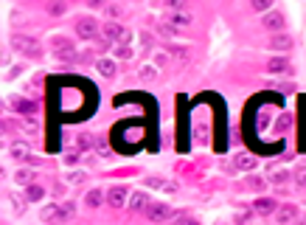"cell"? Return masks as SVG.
<instances>
[{"label": "cell", "mask_w": 306, "mask_h": 225, "mask_svg": "<svg viewBox=\"0 0 306 225\" xmlns=\"http://www.w3.org/2000/svg\"><path fill=\"white\" fill-rule=\"evenodd\" d=\"M101 200H104V194H101L99 189H93V192H87L85 203L90 205V209H99V205H101Z\"/></svg>", "instance_id": "ffe728a7"}, {"label": "cell", "mask_w": 306, "mask_h": 225, "mask_svg": "<svg viewBox=\"0 0 306 225\" xmlns=\"http://www.w3.org/2000/svg\"><path fill=\"white\" fill-rule=\"evenodd\" d=\"M68 183L79 186V183H85V175H82V172H70V175H68Z\"/></svg>", "instance_id": "83f0119b"}, {"label": "cell", "mask_w": 306, "mask_h": 225, "mask_svg": "<svg viewBox=\"0 0 306 225\" xmlns=\"http://www.w3.org/2000/svg\"><path fill=\"white\" fill-rule=\"evenodd\" d=\"M166 23H169L171 28H185V26L194 23V17H191L188 11H171V14L166 17Z\"/></svg>", "instance_id": "7c38bea8"}, {"label": "cell", "mask_w": 306, "mask_h": 225, "mask_svg": "<svg viewBox=\"0 0 306 225\" xmlns=\"http://www.w3.org/2000/svg\"><path fill=\"white\" fill-rule=\"evenodd\" d=\"M278 205H281V203H275L273 197H259V200H253V211H256V214H261V217L275 214V211H278Z\"/></svg>", "instance_id": "9c48e42d"}, {"label": "cell", "mask_w": 306, "mask_h": 225, "mask_svg": "<svg viewBox=\"0 0 306 225\" xmlns=\"http://www.w3.org/2000/svg\"><path fill=\"white\" fill-rule=\"evenodd\" d=\"M233 166L250 172V169H256V158H253V155H247V152H239V155L233 158Z\"/></svg>", "instance_id": "2e32d148"}, {"label": "cell", "mask_w": 306, "mask_h": 225, "mask_svg": "<svg viewBox=\"0 0 306 225\" xmlns=\"http://www.w3.org/2000/svg\"><path fill=\"white\" fill-rule=\"evenodd\" d=\"M155 189H163V192H177V183H171V180H149Z\"/></svg>", "instance_id": "7402d4cb"}, {"label": "cell", "mask_w": 306, "mask_h": 225, "mask_svg": "<svg viewBox=\"0 0 306 225\" xmlns=\"http://www.w3.org/2000/svg\"><path fill=\"white\" fill-rule=\"evenodd\" d=\"M95 70H99L104 79H112V76H116V62H112V59H99V62H95Z\"/></svg>", "instance_id": "e0dca14e"}, {"label": "cell", "mask_w": 306, "mask_h": 225, "mask_svg": "<svg viewBox=\"0 0 306 225\" xmlns=\"http://www.w3.org/2000/svg\"><path fill=\"white\" fill-rule=\"evenodd\" d=\"M65 163H68V166H76V163H79V152H76V149L70 152L68 149V152H65Z\"/></svg>", "instance_id": "4316f807"}, {"label": "cell", "mask_w": 306, "mask_h": 225, "mask_svg": "<svg viewBox=\"0 0 306 225\" xmlns=\"http://www.w3.org/2000/svg\"><path fill=\"white\" fill-rule=\"evenodd\" d=\"M127 197H129L127 186H112L110 192H107V203H110L112 209H124V205H129Z\"/></svg>", "instance_id": "5b68a950"}, {"label": "cell", "mask_w": 306, "mask_h": 225, "mask_svg": "<svg viewBox=\"0 0 306 225\" xmlns=\"http://www.w3.org/2000/svg\"><path fill=\"white\" fill-rule=\"evenodd\" d=\"M261 26L267 28V31L278 34L281 28H284V17H281L278 11H267V14H264V23H261Z\"/></svg>", "instance_id": "4fadbf2b"}, {"label": "cell", "mask_w": 306, "mask_h": 225, "mask_svg": "<svg viewBox=\"0 0 306 225\" xmlns=\"http://www.w3.org/2000/svg\"><path fill=\"white\" fill-rule=\"evenodd\" d=\"M43 220L45 222H65V220H68V214H65V209H62V205H45V209H43Z\"/></svg>", "instance_id": "30bf717a"}, {"label": "cell", "mask_w": 306, "mask_h": 225, "mask_svg": "<svg viewBox=\"0 0 306 225\" xmlns=\"http://www.w3.org/2000/svg\"><path fill=\"white\" fill-rule=\"evenodd\" d=\"M166 3H169V9H171V11H183L185 0H166Z\"/></svg>", "instance_id": "f546056e"}, {"label": "cell", "mask_w": 306, "mask_h": 225, "mask_svg": "<svg viewBox=\"0 0 306 225\" xmlns=\"http://www.w3.org/2000/svg\"><path fill=\"white\" fill-rule=\"evenodd\" d=\"M149 205H152V200H149L146 192H135V194H132V200H129V209L132 211H146Z\"/></svg>", "instance_id": "5bb4252c"}, {"label": "cell", "mask_w": 306, "mask_h": 225, "mask_svg": "<svg viewBox=\"0 0 306 225\" xmlns=\"http://www.w3.org/2000/svg\"><path fill=\"white\" fill-rule=\"evenodd\" d=\"M267 45H270L273 51H281V54H286V51H290L295 43H292V37H290V34L278 31V34H273V37H270V43H267Z\"/></svg>", "instance_id": "ba28073f"}, {"label": "cell", "mask_w": 306, "mask_h": 225, "mask_svg": "<svg viewBox=\"0 0 306 225\" xmlns=\"http://www.w3.org/2000/svg\"><path fill=\"white\" fill-rule=\"evenodd\" d=\"M169 51H171L177 59H188V48H185V45H169Z\"/></svg>", "instance_id": "cb8c5ba5"}, {"label": "cell", "mask_w": 306, "mask_h": 225, "mask_svg": "<svg viewBox=\"0 0 306 225\" xmlns=\"http://www.w3.org/2000/svg\"><path fill=\"white\" fill-rule=\"evenodd\" d=\"M286 127H290V116H281V121L275 124V129L281 133V129H286Z\"/></svg>", "instance_id": "d6a6232c"}, {"label": "cell", "mask_w": 306, "mask_h": 225, "mask_svg": "<svg viewBox=\"0 0 306 225\" xmlns=\"http://www.w3.org/2000/svg\"><path fill=\"white\" fill-rule=\"evenodd\" d=\"M116 54H118V57H124V59H127V57L132 54V51H129V48H116Z\"/></svg>", "instance_id": "836d02e7"}, {"label": "cell", "mask_w": 306, "mask_h": 225, "mask_svg": "<svg viewBox=\"0 0 306 225\" xmlns=\"http://www.w3.org/2000/svg\"><path fill=\"white\" fill-rule=\"evenodd\" d=\"M11 45H14V51H17V54H23V57H31V59L43 57V48H40V43L34 37L14 34V37H11Z\"/></svg>", "instance_id": "6da1fadb"}, {"label": "cell", "mask_w": 306, "mask_h": 225, "mask_svg": "<svg viewBox=\"0 0 306 225\" xmlns=\"http://www.w3.org/2000/svg\"><path fill=\"white\" fill-rule=\"evenodd\" d=\"M76 34H79L82 40H95L99 37V23H95L93 17H79V20H76Z\"/></svg>", "instance_id": "3957f363"}, {"label": "cell", "mask_w": 306, "mask_h": 225, "mask_svg": "<svg viewBox=\"0 0 306 225\" xmlns=\"http://www.w3.org/2000/svg\"><path fill=\"white\" fill-rule=\"evenodd\" d=\"M295 183H298V189H306V169L295 172Z\"/></svg>", "instance_id": "f1b7e54d"}, {"label": "cell", "mask_w": 306, "mask_h": 225, "mask_svg": "<svg viewBox=\"0 0 306 225\" xmlns=\"http://www.w3.org/2000/svg\"><path fill=\"white\" fill-rule=\"evenodd\" d=\"M101 31H104V37L110 40V43H121V45H127L129 40H132L129 28H127V26H121V23H104V26H101Z\"/></svg>", "instance_id": "7a4b0ae2"}, {"label": "cell", "mask_w": 306, "mask_h": 225, "mask_svg": "<svg viewBox=\"0 0 306 225\" xmlns=\"http://www.w3.org/2000/svg\"><path fill=\"white\" fill-rule=\"evenodd\" d=\"M298 220V205L295 203H281L278 211H275V222L278 225H292Z\"/></svg>", "instance_id": "277c9868"}, {"label": "cell", "mask_w": 306, "mask_h": 225, "mask_svg": "<svg viewBox=\"0 0 306 225\" xmlns=\"http://www.w3.org/2000/svg\"><path fill=\"white\" fill-rule=\"evenodd\" d=\"M250 6H253L256 11H270L273 9V0H250Z\"/></svg>", "instance_id": "603a6c76"}, {"label": "cell", "mask_w": 306, "mask_h": 225, "mask_svg": "<svg viewBox=\"0 0 306 225\" xmlns=\"http://www.w3.org/2000/svg\"><path fill=\"white\" fill-rule=\"evenodd\" d=\"M34 177H31V172H26V169H20L17 172V183H23V186H28V183H31Z\"/></svg>", "instance_id": "484cf974"}, {"label": "cell", "mask_w": 306, "mask_h": 225, "mask_svg": "<svg viewBox=\"0 0 306 225\" xmlns=\"http://www.w3.org/2000/svg\"><path fill=\"white\" fill-rule=\"evenodd\" d=\"M9 155L14 158V161H20V163L23 161H31V158H34L31 149H28V144H23V141H14V144L9 146Z\"/></svg>", "instance_id": "8fae6325"}, {"label": "cell", "mask_w": 306, "mask_h": 225, "mask_svg": "<svg viewBox=\"0 0 306 225\" xmlns=\"http://www.w3.org/2000/svg\"><path fill=\"white\" fill-rule=\"evenodd\" d=\"M138 76H141V82H155L158 79V68H155V65H143V68L138 70Z\"/></svg>", "instance_id": "ac0fdd59"}, {"label": "cell", "mask_w": 306, "mask_h": 225, "mask_svg": "<svg viewBox=\"0 0 306 225\" xmlns=\"http://www.w3.org/2000/svg\"><path fill=\"white\" fill-rule=\"evenodd\" d=\"M43 189H40L37 186V183H28V186H26V200H31V203H37V200H43Z\"/></svg>", "instance_id": "d6986e66"}, {"label": "cell", "mask_w": 306, "mask_h": 225, "mask_svg": "<svg viewBox=\"0 0 306 225\" xmlns=\"http://www.w3.org/2000/svg\"><path fill=\"white\" fill-rule=\"evenodd\" d=\"M180 225H197L194 220H183V222H180Z\"/></svg>", "instance_id": "e575fe53"}, {"label": "cell", "mask_w": 306, "mask_h": 225, "mask_svg": "<svg viewBox=\"0 0 306 225\" xmlns=\"http://www.w3.org/2000/svg\"><path fill=\"white\" fill-rule=\"evenodd\" d=\"M65 9H68L65 0H51V3H48V11H51V14H65Z\"/></svg>", "instance_id": "44dd1931"}, {"label": "cell", "mask_w": 306, "mask_h": 225, "mask_svg": "<svg viewBox=\"0 0 306 225\" xmlns=\"http://www.w3.org/2000/svg\"><path fill=\"white\" fill-rule=\"evenodd\" d=\"M295 225H306V214H303V217H301V220H298Z\"/></svg>", "instance_id": "d590c367"}, {"label": "cell", "mask_w": 306, "mask_h": 225, "mask_svg": "<svg viewBox=\"0 0 306 225\" xmlns=\"http://www.w3.org/2000/svg\"><path fill=\"white\" fill-rule=\"evenodd\" d=\"M146 217H149V222H163V220L171 217V209L166 203H152L146 209Z\"/></svg>", "instance_id": "52a82bcc"}, {"label": "cell", "mask_w": 306, "mask_h": 225, "mask_svg": "<svg viewBox=\"0 0 306 225\" xmlns=\"http://www.w3.org/2000/svg\"><path fill=\"white\" fill-rule=\"evenodd\" d=\"M53 57L62 59V62H70V59L76 57L73 43H70V40H56V43H53Z\"/></svg>", "instance_id": "8992f818"}, {"label": "cell", "mask_w": 306, "mask_h": 225, "mask_svg": "<svg viewBox=\"0 0 306 225\" xmlns=\"http://www.w3.org/2000/svg\"><path fill=\"white\" fill-rule=\"evenodd\" d=\"M267 70H270V73H290L292 65L286 62L284 57H275V59H270V62H267Z\"/></svg>", "instance_id": "9a60e30c"}, {"label": "cell", "mask_w": 306, "mask_h": 225, "mask_svg": "<svg viewBox=\"0 0 306 225\" xmlns=\"http://www.w3.org/2000/svg\"><path fill=\"white\" fill-rule=\"evenodd\" d=\"M250 186H253V189H256V192H261V189H264V186H267V183H264V180H261V177H250Z\"/></svg>", "instance_id": "4dcf8cb0"}, {"label": "cell", "mask_w": 306, "mask_h": 225, "mask_svg": "<svg viewBox=\"0 0 306 225\" xmlns=\"http://www.w3.org/2000/svg\"><path fill=\"white\" fill-rule=\"evenodd\" d=\"M286 180H290V175H286V172H284V169L273 172V183H275V186H284V183H286Z\"/></svg>", "instance_id": "d4e9b609"}, {"label": "cell", "mask_w": 306, "mask_h": 225, "mask_svg": "<svg viewBox=\"0 0 306 225\" xmlns=\"http://www.w3.org/2000/svg\"><path fill=\"white\" fill-rule=\"evenodd\" d=\"M85 3L90 6V9H104V6H107V0H85Z\"/></svg>", "instance_id": "1f68e13d"}]
</instances>
